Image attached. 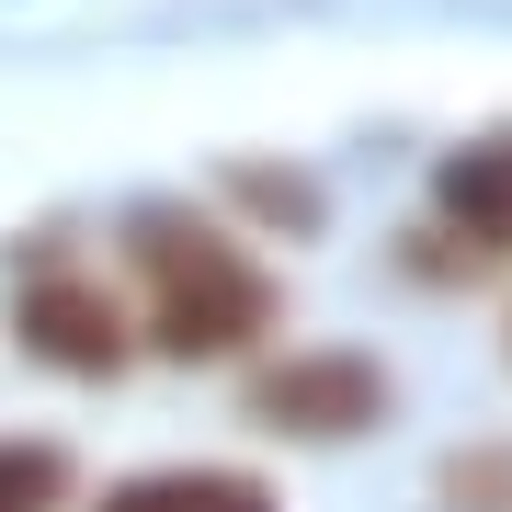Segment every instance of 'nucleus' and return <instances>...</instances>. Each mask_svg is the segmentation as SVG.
I'll list each match as a JSON object with an SVG mask.
<instances>
[{"label": "nucleus", "mask_w": 512, "mask_h": 512, "mask_svg": "<svg viewBox=\"0 0 512 512\" xmlns=\"http://www.w3.org/2000/svg\"><path fill=\"white\" fill-rule=\"evenodd\" d=\"M137 251V285H148V342L183 353V365H217V353H251L262 330H274V274H262L239 239H217L205 217H183V205H148V217L126 228Z\"/></svg>", "instance_id": "1"}, {"label": "nucleus", "mask_w": 512, "mask_h": 512, "mask_svg": "<svg viewBox=\"0 0 512 512\" xmlns=\"http://www.w3.org/2000/svg\"><path fill=\"white\" fill-rule=\"evenodd\" d=\"M251 421H274L296 444H342V433H376L387 421V365L376 353H296L251 387Z\"/></svg>", "instance_id": "2"}, {"label": "nucleus", "mask_w": 512, "mask_h": 512, "mask_svg": "<svg viewBox=\"0 0 512 512\" xmlns=\"http://www.w3.org/2000/svg\"><path fill=\"white\" fill-rule=\"evenodd\" d=\"M12 330H23V353L57 376H114L137 353V319H126V296H103L92 274H35L12 296Z\"/></svg>", "instance_id": "3"}, {"label": "nucleus", "mask_w": 512, "mask_h": 512, "mask_svg": "<svg viewBox=\"0 0 512 512\" xmlns=\"http://www.w3.org/2000/svg\"><path fill=\"white\" fill-rule=\"evenodd\" d=\"M433 217H444V239H467V251H512V126L444 148V171H433Z\"/></svg>", "instance_id": "4"}, {"label": "nucleus", "mask_w": 512, "mask_h": 512, "mask_svg": "<svg viewBox=\"0 0 512 512\" xmlns=\"http://www.w3.org/2000/svg\"><path fill=\"white\" fill-rule=\"evenodd\" d=\"M92 512H274V490L239 467H148V478H114Z\"/></svg>", "instance_id": "5"}, {"label": "nucleus", "mask_w": 512, "mask_h": 512, "mask_svg": "<svg viewBox=\"0 0 512 512\" xmlns=\"http://www.w3.org/2000/svg\"><path fill=\"white\" fill-rule=\"evenodd\" d=\"M57 501H69V456L0 433V512H57Z\"/></svg>", "instance_id": "6"}, {"label": "nucleus", "mask_w": 512, "mask_h": 512, "mask_svg": "<svg viewBox=\"0 0 512 512\" xmlns=\"http://www.w3.org/2000/svg\"><path fill=\"white\" fill-rule=\"evenodd\" d=\"M433 501H444V512H512V444H467V456H444Z\"/></svg>", "instance_id": "7"}, {"label": "nucleus", "mask_w": 512, "mask_h": 512, "mask_svg": "<svg viewBox=\"0 0 512 512\" xmlns=\"http://www.w3.org/2000/svg\"><path fill=\"white\" fill-rule=\"evenodd\" d=\"M228 183H239V194H262V217H274V228H308V217H319L296 171H228Z\"/></svg>", "instance_id": "8"}]
</instances>
